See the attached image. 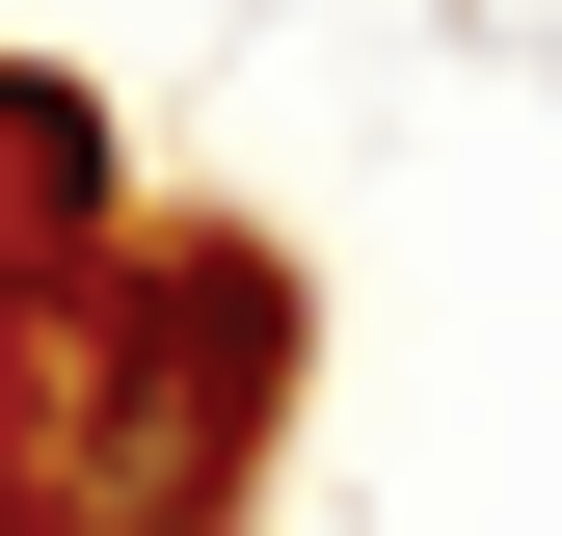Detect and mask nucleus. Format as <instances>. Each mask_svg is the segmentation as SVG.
Here are the masks:
<instances>
[{
	"mask_svg": "<svg viewBox=\"0 0 562 536\" xmlns=\"http://www.w3.org/2000/svg\"><path fill=\"white\" fill-rule=\"evenodd\" d=\"M295 268L268 242H134L81 268V429H54V536H215L268 402H295Z\"/></svg>",
	"mask_w": 562,
	"mask_h": 536,
	"instance_id": "nucleus-1",
	"label": "nucleus"
},
{
	"mask_svg": "<svg viewBox=\"0 0 562 536\" xmlns=\"http://www.w3.org/2000/svg\"><path fill=\"white\" fill-rule=\"evenodd\" d=\"M0 215H27V268H108V134L0 54Z\"/></svg>",
	"mask_w": 562,
	"mask_h": 536,
	"instance_id": "nucleus-2",
	"label": "nucleus"
}]
</instances>
